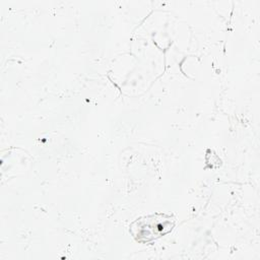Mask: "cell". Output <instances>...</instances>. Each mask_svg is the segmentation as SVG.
Here are the masks:
<instances>
[{"label": "cell", "mask_w": 260, "mask_h": 260, "mask_svg": "<svg viewBox=\"0 0 260 260\" xmlns=\"http://www.w3.org/2000/svg\"><path fill=\"white\" fill-rule=\"evenodd\" d=\"M175 226V217L167 213H154L135 219L130 233L139 243H150L169 234Z\"/></svg>", "instance_id": "1"}]
</instances>
